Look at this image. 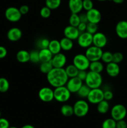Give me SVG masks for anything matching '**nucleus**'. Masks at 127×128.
<instances>
[{"label":"nucleus","mask_w":127,"mask_h":128,"mask_svg":"<svg viewBox=\"0 0 127 128\" xmlns=\"http://www.w3.org/2000/svg\"><path fill=\"white\" fill-rule=\"evenodd\" d=\"M91 89L87 86V84H82L80 88L78 90V91L77 92V96H79L81 98H87L90 91Z\"/></svg>","instance_id":"obj_29"},{"label":"nucleus","mask_w":127,"mask_h":128,"mask_svg":"<svg viewBox=\"0 0 127 128\" xmlns=\"http://www.w3.org/2000/svg\"><path fill=\"white\" fill-rule=\"evenodd\" d=\"M7 54V50L4 46H0V59H2L6 56Z\"/></svg>","instance_id":"obj_47"},{"label":"nucleus","mask_w":127,"mask_h":128,"mask_svg":"<svg viewBox=\"0 0 127 128\" xmlns=\"http://www.w3.org/2000/svg\"><path fill=\"white\" fill-rule=\"evenodd\" d=\"M103 98L104 100L109 101L112 100L113 98V93L110 90H106L103 92Z\"/></svg>","instance_id":"obj_42"},{"label":"nucleus","mask_w":127,"mask_h":128,"mask_svg":"<svg viewBox=\"0 0 127 128\" xmlns=\"http://www.w3.org/2000/svg\"><path fill=\"white\" fill-rule=\"evenodd\" d=\"M9 88V82L5 78H0V92H6Z\"/></svg>","instance_id":"obj_35"},{"label":"nucleus","mask_w":127,"mask_h":128,"mask_svg":"<svg viewBox=\"0 0 127 128\" xmlns=\"http://www.w3.org/2000/svg\"><path fill=\"white\" fill-rule=\"evenodd\" d=\"M103 92L104 91L101 90L100 88H98L91 89L87 99L88 102L93 104H97L99 102L104 100L103 98Z\"/></svg>","instance_id":"obj_8"},{"label":"nucleus","mask_w":127,"mask_h":128,"mask_svg":"<svg viewBox=\"0 0 127 128\" xmlns=\"http://www.w3.org/2000/svg\"><path fill=\"white\" fill-rule=\"evenodd\" d=\"M68 22H69V25L74 26V27H77L78 24L80 23L79 16H78V14H71L69 18V20H68Z\"/></svg>","instance_id":"obj_32"},{"label":"nucleus","mask_w":127,"mask_h":128,"mask_svg":"<svg viewBox=\"0 0 127 128\" xmlns=\"http://www.w3.org/2000/svg\"><path fill=\"white\" fill-rule=\"evenodd\" d=\"M78 16H79L80 22H85V23L88 22V19L86 13H81L80 14H78Z\"/></svg>","instance_id":"obj_49"},{"label":"nucleus","mask_w":127,"mask_h":128,"mask_svg":"<svg viewBox=\"0 0 127 128\" xmlns=\"http://www.w3.org/2000/svg\"><path fill=\"white\" fill-rule=\"evenodd\" d=\"M65 72L68 78L76 77L78 72V70L77 69V68L73 64L68 65L65 69Z\"/></svg>","instance_id":"obj_28"},{"label":"nucleus","mask_w":127,"mask_h":128,"mask_svg":"<svg viewBox=\"0 0 127 128\" xmlns=\"http://www.w3.org/2000/svg\"><path fill=\"white\" fill-rule=\"evenodd\" d=\"M98 24L92 23V22H87V28L86 31L92 34H94L95 33L97 32L98 30Z\"/></svg>","instance_id":"obj_37"},{"label":"nucleus","mask_w":127,"mask_h":128,"mask_svg":"<svg viewBox=\"0 0 127 128\" xmlns=\"http://www.w3.org/2000/svg\"><path fill=\"white\" fill-rule=\"evenodd\" d=\"M30 61L32 63L37 64L40 62L39 56V51L36 50H33L29 52Z\"/></svg>","instance_id":"obj_38"},{"label":"nucleus","mask_w":127,"mask_h":128,"mask_svg":"<svg viewBox=\"0 0 127 128\" xmlns=\"http://www.w3.org/2000/svg\"><path fill=\"white\" fill-rule=\"evenodd\" d=\"M112 59H113V53H112L110 51H105L103 52L102 54L101 60L105 63H109V62H112Z\"/></svg>","instance_id":"obj_36"},{"label":"nucleus","mask_w":127,"mask_h":128,"mask_svg":"<svg viewBox=\"0 0 127 128\" xmlns=\"http://www.w3.org/2000/svg\"><path fill=\"white\" fill-rule=\"evenodd\" d=\"M16 59L21 63H26L30 61L29 52L26 50H20L16 54Z\"/></svg>","instance_id":"obj_23"},{"label":"nucleus","mask_w":127,"mask_h":128,"mask_svg":"<svg viewBox=\"0 0 127 128\" xmlns=\"http://www.w3.org/2000/svg\"><path fill=\"white\" fill-rule=\"evenodd\" d=\"M38 96L40 100L44 102H51L54 100V90L49 87H43L39 91Z\"/></svg>","instance_id":"obj_11"},{"label":"nucleus","mask_w":127,"mask_h":128,"mask_svg":"<svg viewBox=\"0 0 127 128\" xmlns=\"http://www.w3.org/2000/svg\"><path fill=\"white\" fill-rule=\"evenodd\" d=\"M108 40L105 34L101 32H97L93 34V45L100 48H103L107 45Z\"/></svg>","instance_id":"obj_14"},{"label":"nucleus","mask_w":127,"mask_h":128,"mask_svg":"<svg viewBox=\"0 0 127 128\" xmlns=\"http://www.w3.org/2000/svg\"><path fill=\"white\" fill-rule=\"evenodd\" d=\"M51 14V10L47 6H44L41 8L40 11V15L43 18H48L50 17Z\"/></svg>","instance_id":"obj_39"},{"label":"nucleus","mask_w":127,"mask_h":128,"mask_svg":"<svg viewBox=\"0 0 127 128\" xmlns=\"http://www.w3.org/2000/svg\"><path fill=\"white\" fill-rule=\"evenodd\" d=\"M123 55L120 52H116L113 54V59H112V62H114L115 63H120L123 60Z\"/></svg>","instance_id":"obj_40"},{"label":"nucleus","mask_w":127,"mask_h":128,"mask_svg":"<svg viewBox=\"0 0 127 128\" xmlns=\"http://www.w3.org/2000/svg\"><path fill=\"white\" fill-rule=\"evenodd\" d=\"M19 10L20 12L21 13V14L25 15L26 14L28 13L29 11V6H27V5L24 4L22 5V6L19 8Z\"/></svg>","instance_id":"obj_46"},{"label":"nucleus","mask_w":127,"mask_h":128,"mask_svg":"<svg viewBox=\"0 0 127 128\" xmlns=\"http://www.w3.org/2000/svg\"><path fill=\"white\" fill-rule=\"evenodd\" d=\"M10 126L8 120L5 118H0V128H9Z\"/></svg>","instance_id":"obj_44"},{"label":"nucleus","mask_w":127,"mask_h":128,"mask_svg":"<svg viewBox=\"0 0 127 128\" xmlns=\"http://www.w3.org/2000/svg\"><path fill=\"white\" fill-rule=\"evenodd\" d=\"M117 121L113 118H107L102 124V128H116Z\"/></svg>","instance_id":"obj_34"},{"label":"nucleus","mask_w":127,"mask_h":128,"mask_svg":"<svg viewBox=\"0 0 127 128\" xmlns=\"http://www.w3.org/2000/svg\"><path fill=\"white\" fill-rule=\"evenodd\" d=\"M21 128H35L34 126H33L31 124H26L24 126H22Z\"/></svg>","instance_id":"obj_51"},{"label":"nucleus","mask_w":127,"mask_h":128,"mask_svg":"<svg viewBox=\"0 0 127 128\" xmlns=\"http://www.w3.org/2000/svg\"><path fill=\"white\" fill-rule=\"evenodd\" d=\"M73 108V113L78 118L85 116L89 111V105L86 101L79 100L75 102Z\"/></svg>","instance_id":"obj_4"},{"label":"nucleus","mask_w":127,"mask_h":128,"mask_svg":"<svg viewBox=\"0 0 127 128\" xmlns=\"http://www.w3.org/2000/svg\"><path fill=\"white\" fill-rule=\"evenodd\" d=\"M99 1H107V0H98Z\"/></svg>","instance_id":"obj_53"},{"label":"nucleus","mask_w":127,"mask_h":128,"mask_svg":"<svg viewBox=\"0 0 127 128\" xmlns=\"http://www.w3.org/2000/svg\"><path fill=\"white\" fill-rule=\"evenodd\" d=\"M39 69L41 72L47 74L48 72H49L53 69V66H52V63H51V61L41 62V64H40Z\"/></svg>","instance_id":"obj_30"},{"label":"nucleus","mask_w":127,"mask_h":128,"mask_svg":"<svg viewBox=\"0 0 127 128\" xmlns=\"http://www.w3.org/2000/svg\"><path fill=\"white\" fill-rule=\"evenodd\" d=\"M116 128H127V122L124 120L117 121Z\"/></svg>","instance_id":"obj_45"},{"label":"nucleus","mask_w":127,"mask_h":128,"mask_svg":"<svg viewBox=\"0 0 127 128\" xmlns=\"http://www.w3.org/2000/svg\"><path fill=\"white\" fill-rule=\"evenodd\" d=\"M83 0H68V8L71 13L78 14L83 10Z\"/></svg>","instance_id":"obj_20"},{"label":"nucleus","mask_w":127,"mask_h":128,"mask_svg":"<svg viewBox=\"0 0 127 128\" xmlns=\"http://www.w3.org/2000/svg\"><path fill=\"white\" fill-rule=\"evenodd\" d=\"M90 61L83 54H77L73 58V64L77 68L78 70H87L89 68Z\"/></svg>","instance_id":"obj_7"},{"label":"nucleus","mask_w":127,"mask_h":128,"mask_svg":"<svg viewBox=\"0 0 127 128\" xmlns=\"http://www.w3.org/2000/svg\"><path fill=\"white\" fill-rule=\"evenodd\" d=\"M61 4V0H46V6L51 10L58 8Z\"/></svg>","instance_id":"obj_31"},{"label":"nucleus","mask_w":127,"mask_h":128,"mask_svg":"<svg viewBox=\"0 0 127 128\" xmlns=\"http://www.w3.org/2000/svg\"><path fill=\"white\" fill-rule=\"evenodd\" d=\"M110 109V104L108 101L105 100H103L97 104V110L99 113L104 114L108 112Z\"/></svg>","instance_id":"obj_26"},{"label":"nucleus","mask_w":127,"mask_h":128,"mask_svg":"<svg viewBox=\"0 0 127 128\" xmlns=\"http://www.w3.org/2000/svg\"><path fill=\"white\" fill-rule=\"evenodd\" d=\"M110 114L112 118L116 121L124 120L127 114V108L123 104H117L113 106L111 109Z\"/></svg>","instance_id":"obj_5"},{"label":"nucleus","mask_w":127,"mask_h":128,"mask_svg":"<svg viewBox=\"0 0 127 128\" xmlns=\"http://www.w3.org/2000/svg\"><path fill=\"white\" fill-rule=\"evenodd\" d=\"M51 61L53 68H64V66L66 64L67 62V58L64 54L59 52L54 55Z\"/></svg>","instance_id":"obj_13"},{"label":"nucleus","mask_w":127,"mask_h":128,"mask_svg":"<svg viewBox=\"0 0 127 128\" xmlns=\"http://www.w3.org/2000/svg\"><path fill=\"white\" fill-rule=\"evenodd\" d=\"M22 36V31L19 28L14 27L9 29L7 32V38L9 41L15 42L21 40Z\"/></svg>","instance_id":"obj_18"},{"label":"nucleus","mask_w":127,"mask_h":128,"mask_svg":"<svg viewBox=\"0 0 127 128\" xmlns=\"http://www.w3.org/2000/svg\"><path fill=\"white\" fill-rule=\"evenodd\" d=\"M115 32L121 39H127V21H120L115 26Z\"/></svg>","instance_id":"obj_17"},{"label":"nucleus","mask_w":127,"mask_h":128,"mask_svg":"<svg viewBox=\"0 0 127 128\" xmlns=\"http://www.w3.org/2000/svg\"><path fill=\"white\" fill-rule=\"evenodd\" d=\"M85 82L90 89L98 88L103 82V78L100 73L90 71L87 72Z\"/></svg>","instance_id":"obj_2"},{"label":"nucleus","mask_w":127,"mask_h":128,"mask_svg":"<svg viewBox=\"0 0 127 128\" xmlns=\"http://www.w3.org/2000/svg\"><path fill=\"white\" fill-rule=\"evenodd\" d=\"M48 49L51 51V52L53 54V55L58 54L61 52V46L60 41L57 40H52L50 41L49 44Z\"/></svg>","instance_id":"obj_22"},{"label":"nucleus","mask_w":127,"mask_h":128,"mask_svg":"<svg viewBox=\"0 0 127 128\" xmlns=\"http://www.w3.org/2000/svg\"><path fill=\"white\" fill-rule=\"evenodd\" d=\"M1 111H0V118H1Z\"/></svg>","instance_id":"obj_54"},{"label":"nucleus","mask_w":127,"mask_h":128,"mask_svg":"<svg viewBox=\"0 0 127 128\" xmlns=\"http://www.w3.org/2000/svg\"><path fill=\"white\" fill-rule=\"evenodd\" d=\"M105 70L107 74L112 78L117 77L120 72V68L118 64L114 62H110L107 64Z\"/></svg>","instance_id":"obj_19"},{"label":"nucleus","mask_w":127,"mask_h":128,"mask_svg":"<svg viewBox=\"0 0 127 128\" xmlns=\"http://www.w3.org/2000/svg\"><path fill=\"white\" fill-rule=\"evenodd\" d=\"M88 22H92L95 24H98L102 20V14L99 10L93 8L89 11H87L86 12Z\"/></svg>","instance_id":"obj_15"},{"label":"nucleus","mask_w":127,"mask_h":128,"mask_svg":"<svg viewBox=\"0 0 127 128\" xmlns=\"http://www.w3.org/2000/svg\"><path fill=\"white\" fill-rule=\"evenodd\" d=\"M86 71L87 70H78V72L77 76L82 81H85L86 77H87V72Z\"/></svg>","instance_id":"obj_43"},{"label":"nucleus","mask_w":127,"mask_h":128,"mask_svg":"<svg viewBox=\"0 0 127 128\" xmlns=\"http://www.w3.org/2000/svg\"><path fill=\"white\" fill-rule=\"evenodd\" d=\"M88 69H90V71H93V72L101 73L104 69V66H103V64L100 61H92L90 63Z\"/></svg>","instance_id":"obj_25"},{"label":"nucleus","mask_w":127,"mask_h":128,"mask_svg":"<svg viewBox=\"0 0 127 128\" xmlns=\"http://www.w3.org/2000/svg\"><path fill=\"white\" fill-rule=\"evenodd\" d=\"M50 40L46 38H42L39 39L36 42V46L37 48L41 50V49L48 48Z\"/></svg>","instance_id":"obj_33"},{"label":"nucleus","mask_w":127,"mask_h":128,"mask_svg":"<svg viewBox=\"0 0 127 128\" xmlns=\"http://www.w3.org/2000/svg\"><path fill=\"white\" fill-rule=\"evenodd\" d=\"M83 84V81L80 80L77 76L68 78L65 86L71 93H77L81 86Z\"/></svg>","instance_id":"obj_12"},{"label":"nucleus","mask_w":127,"mask_h":128,"mask_svg":"<svg viewBox=\"0 0 127 128\" xmlns=\"http://www.w3.org/2000/svg\"><path fill=\"white\" fill-rule=\"evenodd\" d=\"M83 9L85 11H89L93 8V3L92 0H83Z\"/></svg>","instance_id":"obj_41"},{"label":"nucleus","mask_w":127,"mask_h":128,"mask_svg":"<svg viewBox=\"0 0 127 128\" xmlns=\"http://www.w3.org/2000/svg\"><path fill=\"white\" fill-rule=\"evenodd\" d=\"M77 40L81 48H87L93 44V34L87 31L81 32Z\"/></svg>","instance_id":"obj_9"},{"label":"nucleus","mask_w":127,"mask_h":128,"mask_svg":"<svg viewBox=\"0 0 127 128\" xmlns=\"http://www.w3.org/2000/svg\"><path fill=\"white\" fill-rule=\"evenodd\" d=\"M68 80L65 69L53 68L47 74V80L52 87L57 88L65 86Z\"/></svg>","instance_id":"obj_1"},{"label":"nucleus","mask_w":127,"mask_h":128,"mask_svg":"<svg viewBox=\"0 0 127 128\" xmlns=\"http://www.w3.org/2000/svg\"><path fill=\"white\" fill-rule=\"evenodd\" d=\"M53 56V54L48 48L41 49L39 51V56L41 62H49L51 61Z\"/></svg>","instance_id":"obj_21"},{"label":"nucleus","mask_w":127,"mask_h":128,"mask_svg":"<svg viewBox=\"0 0 127 128\" xmlns=\"http://www.w3.org/2000/svg\"><path fill=\"white\" fill-rule=\"evenodd\" d=\"M103 52L102 48L97 47L94 45H92L90 47L87 48L85 54L88 60L90 62H92V61H100L102 58Z\"/></svg>","instance_id":"obj_6"},{"label":"nucleus","mask_w":127,"mask_h":128,"mask_svg":"<svg viewBox=\"0 0 127 128\" xmlns=\"http://www.w3.org/2000/svg\"><path fill=\"white\" fill-rule=\"evenodd\" d=\"M9 128H17L16 127V126H9Z\"/></svg>","instance_id":"obj_52"},{"label":"nucleus","mask_w":127,"mask_h":128,"mask_svg":"<svg viewBox=\"0 0 127 128\" xmlns=\"http://www.w3.org/2000/svg\"><path fill=\"white\" fill-rule=\"evenodd\" d=\"M60 43H61V49L64 50V51H70L73 47V41L66 37H64L61 39L60 40Z\"/></svg>","instance_id":"obj_24"},{"label":"nucleus","mask_w":127,"mask_h":128,"mask_svg":"<svg viewBox=\"0 0 127 128\" xmlns=\"http://www.w3.org/2000/svg\"><path fill=\"white\" fill-rule=\"evenodd\" d=\"M77 28H78V31H80V33L81 32H85V31H86V28H87V23H85V22H80Z\"/></svg>","instance_id":"obj_48"},{"label":"nucleus","mask_w":127,"mask_h":128,"mask_svg":"<svg viewBox=\"0 0 127 128\" xmlns=\"http://www.w3.org/2000/svg\"><path fill=\"white\" fill-rule=\"evenodd\" d=\"M64 34L65 37L73 41V40H77L80 32L77 27L68 25L66 26L64 30Z\"/></svg>","instance_id":"obj_16"},{"label":"nucleus","mask_w":127,"mask_h":128,"mask_svg":"<svg viewBox=\"0 0 127 128\" xmlns=\"http://www.w3.org/2000/svg\"><path fill=\"white\" fill-rule=\"evenodd\" d=\"M112 1L116 4H122L125 0H112Z\"/></svg>","instance_id":"obj_50"},{"label":"nucleus","mask_w":127,"mask_h":128,"mask_svg":"<svg viewBox=\"0 0 127 128\" xmlns=\"http://www.w3.org/2000/svg\"><path fill=\"white\" fill-rule=\"evenodd\" d=\"M4 15L7 20L12 22H17L22 17V14L20 12L19 10L13 6L7 8L5 11Z\"/></svg>","instance_id":"obj_10"},{"label":"nucleus","mask_w":127,"mask_h":128,"mask_svg":"<svg viewBox=\"0 0 127 128\" xmlns=\"http://www.w3.org/2000/svg\"><path fill=\"white\" fill-rule=\"evenodd\" d=\"M71 92L65 86L55 88L54 90V100L59 102H65L70 100Z\"/></svg>","instance_id":"obj_3"},{"label":"nucleus","mask_w":127,"mask_h":128,"mask_svg":"<svg viewBox=\"0 0 127 128\" xmlns=\"http://www.w3.org/2000/svg\"><path fill=\"white\" fill-rule=\"evenodd\" d=\"M61 112L63 116L65 117H70L72 115L74 114L73 106L67 104L62 105L61 108Z\"/></svg>","instance_id":"obj_27"}]
</instances>
